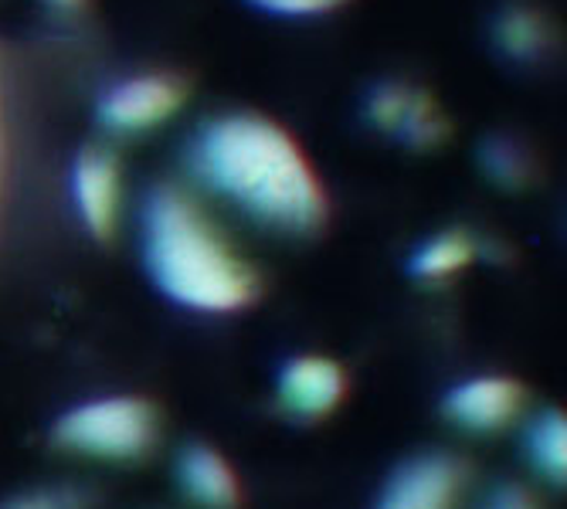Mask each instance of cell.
I'll return each mask as SVG.
<instances>
[{"label": "cell", "mask_w": 567, "mask_h": 509, "mask_svg": "<svg viewBox=\"0 0 567 509\" xmlns=\"http://www.w3.org/2000/svg\"><path fill=\"white\" fill-rule=\"evenodd\" d=\"M190 174L248 221L276 235L313 238L330 221V197L299 143L266 116H221L194 136Z\"/></svg>", "instance_id": "cell-1"}, {"label": "cell", "mask_w": 567, "mask_h": 509, "mask_svg": "<svg viewBox=\"0 0 567 509\" xmlns=\"http://www.w3.org/2000/svg\"><path fill=\"white\" fill-rule=\"evenodd\" d=\"M140 262L153 289L187 313L231 316L248 310L262 292L255 266L174 184H157L143 197Z\"/></svg>", "instance_id": "cell-2"}, {"label": "cell", "mask_w": 567, "mask_h": 509, "mask_svg": "<svg viewBox=\"0 0 567 509\" xmlns=\"http://www.w3.org/2000/svg\"><path fill=\"white\" fill-rule=\"evenodd\" d=\"M59 455L92 466H140L164 442V415L140 394H99L69 404L48 428Z\"/></svg>", "instance_id": "cell-3"}, {"label": "cell", "mask_w": 567, "mask_h": 509, "mask_svg": "<svg viewBox=\"0 0 567 509\" xmlns=\"http://www.w3.org/2000/svg\"><path fill=\"white\" fill-rule=\"evenodd\" d=\"M470 486L473 466L466 455L422 448L391 466L371 509H462Z\"/></svg>", "instance_id": "cell-4"}, {"label": "cell", "mask_w": 567, "mask_h": 509, "mask_svg": "<svg viewBox=\"0 0 567 509\" xmlns=\"http://www.w3.org/2000/svg\"><path fill=\"white\" fill-rule=\"evenodd\" d=\"M530 412V391L509 374L462 377L439 397V415L452 432L470 438H493L517 428Z\"/></svg>", "instance_id": "cell-5"}, {"label": "cell", "mask_w": 567, "mask_h": 509, "mask_svg": "<svg viewBox=\"0 0 567 509\" xmlns=\"http://www.w3.org/2000/svg\"><path fill=\"white\" fill-rule=\"evenodd\" d=\"M350 394V377L327 353H296L276 371L272 404L292 425H320L333 418Z\"/></svg>", "instance_id": "cell-6"}, {"label": "cell", "mask_w": 567, "mask_h": 509, "mask_svg": "<svg viewBox=\"0 0 567 509\" xmlns=\"http://www.w3.org/2000/svg\"><path fill=\"white\" fill-rule=\"evenodd\" d=\"M72 200L95 241H113L123 218V170L110 149L89 146L72 164Z\"/></svg>", "instance_id": "cell-7"}, {"label": "cell", "mask_w": 567, "mask_h": 509, "mask_svg": "<svg viewBox=\"0 0 567 509\" xmlns=\"http://www.w3.org/2000/svg\"><path fill=\"white\" fill-rule=\"evenodd\" d=\"M171 479L190 509H241L245 489L238 469L212 442H184L174 451Z\"/></svg>", "instance_id": "cell-8"}, {"label": "cell", "mask_w": 567, "mask_h": 509, "mask_svg": "<svg viewBox=\"0 0 567 509\" xmlns=\"http://www.w3.org/2000/svg\"><path fill=\"white\" fill-rule=\"evenodd\" d=\"M187 98V89L174 75H140L116 85L99 102V120L120 133H143L167 123Z\"/></svg>", "instance_id": "cell-9"}, {"label": "cell", "mask_w": 567, "mask_h": 509, "mask_svg": "<svg viewBox=\"0 0 567 509\" xmlns=\"http://www.w3.org/2000/svg\"><path fill=\"white\" fill-rule=\"evenodd\" d=\"M524 466L547 486H564L567 479V422L557 407H530L517 425Z\"/></svg>", "instance_id": "cell-10"}, {"label": "cell", "mask_w": 567, "mask_h": 509, "mask_svg": "<svg viewBox=\"0 0 567 509\" xmlns=\"http://www.w3.org/2000/svg\"><path fill=\"white\" fill-rule=\"evenodd\" d=\"M371 116L384 129L408 136V143H415V146H432L445 136V123L439 120V110L415 92L388 89L381 98H374Z\"/></svg>", "instance_id": "cell-11"}, {"label": "cell", "mask_w": 567, "mask_h": 509, "mask_svg": "<svg viewBox=\"0 0 567 509\" xmlns=\"http://www.w3.org/2000/svg\"><path fill=\"white\" fill-rule=\"evenodd\" d=\"M480 254V245L470 231H439L425 245L415 248L408 262V272L419 282H445L458 272H466Z\"/></svg>", "instance_id": "cell-12"}, {"label": "cell", "mask_w": 567, "mask_h": 509, "mask_svg": "<svg viewBox=\"0 0 567 509\" xmlns=\"http://www.w3.org/2000/svg\"><path fill=\"white\" fill-rule=\"evenodd\" d=\"M0 509H92V496L82 486H41L11 496Z\"/></svg>", "instance_id": "cell-13"}, {"label": "cell", "mask_w": 567, "mask_h": 509, "mask_svg": "<svg viewBox=\"0 0 567 509\" xmlns=\"http://www.w3.org/2000/svg\"><path fill=\"white\" fill-rule=\"evenodd\" d=\"M499 38L506 41L509 51H517V55H530L544 44V21L527 14V11H517V14H506L503 24H499Z\"/></svg>", "instance_id": "cell-14"}, {"label": "cell", "mask_w": 567, "mask_h": 509, "mask_svg": "<svg viewBox=\"0 0 567 509\" xmlns=\"http://www.w3.org/2000/svg\"><path fill=\"white\" fill-rule=\"evenodd\" d=\"M483 164H486V170H489V177H493L496 184L517 187V184L527 180V164H524V157H520V153H513L506 143H496V146L486 153V157H483Z\"/></svg>", "instance_id": "cell-15"}, {"label": "cell", "mask_w": 567, "mask_h": 509, "mask_svg": "<svg viewBox=\"0 0 567 509\" xmlns=\"http://www.w3.org/2000/svg\"><path fill=\"white\" fill-rule=\"evenodd\" d=\"M480 509H544V506L534 496V489H527L524 482H499L483 496Z\"/></svg>", "instance_id": "cell-16"}, {"label": "cell", "mask_w": 567, "mask_h": 509, "mask_svg": "<svg viewBox=\"0 0 567 509\" xmlns=\"http://www.w3.org/2000/svg\"><path fill=\"white\" fill-rule=\"evenodd\" d=\"M255 8L269 14H289V18H306V14H327L340 0H251Z\"/></svg>", "instance_id": "cell-17"}, {"label": "cell", "mask_w": 567, "mask_h": 509, "mask_svg": "<svg viewBox=\"0 0 567 509\" xmlns=\"http://www.w3.org/2000/svg\"><path fill=\"white\" fill-rule=\"evenodd\" d=\"M59 4H79V0H59Z\"/></svg>", "instance_id": "cell-18"}]
</instances>
